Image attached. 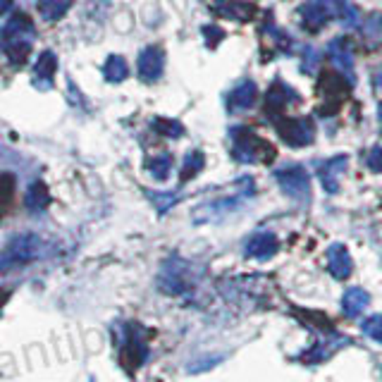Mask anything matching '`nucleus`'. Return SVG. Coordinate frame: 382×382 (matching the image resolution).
<instances>
[{"label": "nucleus", "mask_w": 382, "mask_h": 382, "mask_svg": "<svg viewBox=\"0 0 382 382\" xmlns=\"http://www.w3.org/2000/svg\"><path fill=\"white\" fill-rule=\"evenodd\" d=\"M275 182L292 199L306 201L308 194H311V179H308V172L301 165H289V168L275 170Z\"/></svg>", "instance_id": "obj_1"}, {"label": "nucleus", "mask_w": 382, "mask_h": 382, "mask_svg": "<svg viewBox=\"0 0 382 382\" xmlns=\"http://www.w3.org/2000/svg\"><path fill=\"white\" fill-rule=\"evenodd\" d=\"M277 134H280V139L287 143L289 148L311 146L313 137H316L311 122H308V120H299V117H294V120L277 122Z\"/></svg>", "instance_id": "obj_2"}, {"label": "nucleus", "mask_w": 382, "mask_h": 382, "mask_svg": "<svg viewBox=\"0 0 382 382\" xmlns=\"http://www.w3.org/2000/svg\"><path fill=\"white\" fill-rule=\"evenodd\" d=\"M328 55L332 65L337 67V74L347 79V84H356V72H354V50H351L349 41L344 36H337L328 43Z\"/></svg>", "instance_id": "obj_3"}, {"label": "nucleus", "mask_w": 382, "mask_h": 382, "mask_svg": "<svg viewBox=\"0 0 382 382\" xmlns=\"http://www.w3.org/2000/svg\"><path fill=\"white\" fill-rule=\"evenodd\" d=\"M232 137H234V148H232V153H234V158L241 160V163H256V160L261 158V151L268 146L265 141H261V139H258L254 132H249V129H237V132H232Z\"/></svg>", "instance_id": "obj_4"}, {"label": "nucleus", "mask_w": 382, "mask_h": 382, "mask_svg": "<svg viewBox=\"0 0 382 382\" xmlns=\"http://www.w3.org/2000/svg\"><path fill=\"white\" fill-rule=\"evenodd\" d=\"M163 65H165V55L158 46H148L146 50H141L139 55V77L143 81H156L163 74Z\"/></svg>", "instance_id": "obj_5"}, {"label": "nucleus", "mask_w": 382, "mask_h": 382, "mask_svg": "<svg viewBox=\"0 0 382 382\" xmlns=\"http://www.w3.org/2000/svg\"><path fill=\"white\" fill-rule=\"evenodd\" d=\"M347 163H349L347 156H337V158H330L328 163L320 165L318 177H320V184H323L325 191H330V194L337 191L339 179H342V174L347 172Z\"/></svg>", "instance_id": "obj_6"}, {"label": "nucleus", "mask_w": 382, "mask_h": 382, "mask_svg": "<svg viewBox=\"0 0 382 382\" xmlns=\"http://www.w3.org/2000/svg\"><path fill=\"white\" fill-rule=\"evenodd\" d=\"M256 98H258V86L251 79H246V81H241L234 91H232L230 101L227 103H230L232 112H239V110H249V108H254Z\"/></svg>", "instance_id": "obj_7"}, {"label": "nucleus", "mask_w": 382, "mask_h": 382, "mask_svg": "<svg viewBox=\"0 0 382 382\" xmlns=\"http://www.w3.org/2000/svg\"><path fill=\"white\" fill-rule=\"evenodd\" d=\"M275 251H277V239L270 232H261V234H256L254 239L246 244V256L258 258V261H265V258H270Z\"/></svg>", "instance_id": "obj_8"}, {"label": "nucleus", "mask_w": 382, "mask_h": 382, "mask_svg": "<svg viewBox=\"0 0 382 382\" xmlns=\"http://www.w3.org/2000/svg\"><path fill=\"white\" fill-rule=\"evenodd\" d=\"M328 265H330V272H332L337 280H344V277L351 275V258L347 254L344 246H330L328 251Z\"/></svg>", "instance_id": "obj_9"}, {"label": "nucleus", "mask_w": 382, "mask_h": 382, "mask_svg": "<svg viewBox=\"0 0 382 382\" xmlns=\"http://www.w3.org/2000/svg\"><path fill=\"white\" fill-rule=\"evenodd\" d=\"M215 10H218V14L230 19H244L246 22V19L254 17V8L249 3H241V0H218Z\"/></svg>", "instance_id": "obj_10"}, {"label": "nucleus", "mask_w": 382, "mask_h": 382, "mask_svg": "<svg viewBox=\"0 0 382 382\" xmlns=\"http://www.w3.org/2000/svg\"><path fill=\"white\" fill-rule=\"evenodd\" d=\"M361 36H363L368 48H380L382 46V14H370L361 24Z\"/></svg>", "instance_id": "obj_11"}, {"label": "nucleus", "mask_w": 382, "mask_h": 382, "mask_svg": "<svg viewBox=\"0 0 382 382\" xmlns=\"http://www.w3.org/2000/svg\"><path fill=\"white\" fill-rule=\"evenodd\" d=\"M299 14H301V22L306 24L308 29H320L328 24L330 14L325 12L323 8H320L318 3H313V0H308L306 5H301V10H299Z\"/></svg>", "instance_id": "obj_12"}, {"label": "nucleus", "mask_w": 382, "mask_h": 382, "mask_svg": "<svg viewBox=\"0 0 382 382\" xmlns=\"http://www.w3.org/2000/svg\"><path fill=\"white\" fill-rule=\"evenodd\" d=\"M287 101H296V94H294V91L289 89L287 84L275 81V84H272V89L268 91V96H265L268 110H280V108H285Z\"/></svg>", "instance_id": "obj_13"}, {"label": "nucleus", "mask_w": 382, "mask_h": 382, "mask_svg": "<svg viewBox=\"0 0 382 382\" xmlns=\"http://www.w3.org/2000/svg\"><path fill=\"white\" fill-rule=\"evenodd\" d=\"M127 74H129L127 63H125V58H120V55H110V58L105 60V65H103V77H105L108 81H112V84L125 81Z\"/></svg>", "instance_id": "obj_14"}, {"label": "nucleus", "mask_w": 382, "mask_h": 382, "mask_svg": "<svg viewBox=\"0 0 382 382\" xmlns=\"http://www.w3.org/2000/svg\"><path fill=\"white\" fill-rule=\"evenodd\" d=\"M3 32H5L8 39H22L24 41V34H27L29 39L34 36V24H32V19L24 17V14H14Z\"/></svg>", "instance_id": "obj_15"}, {"label": "nucleus", "mask_w": 382, "mask_h": 382, "mask_svg": "<svg viewBox=\"0 0 382 382\" xmlns=\"http://www.w3.org/2000/svg\"><path fill=\"white\" fill-rule=\"evenodd\" d=\"M72 0H39V12L46 22H55L70 10Z\"/></svg>", "instance_id": "obj_16"}, {"label": "nucleus", "mask_w": 382, "mask_h": 382, "mask_svg": "<svg viewBox=\"0 0 382 382\" xmlns=\"http://www.w3.org/2000/svg\"><path fill=\"white\" fill-rule=\"evenodd\" d=\"M146 168L158 182H165L170 177V172H172V158H170V153H160V156L148 160Z\"/></svg>", "instance_id": "obj_17"}, {"label": "nucleus", "mask_w": 382, "mask_h": 382, "mask_svg": "<svg viewBox=\"0 0 382 382\" xmlns=\"http://www.w3.org/2000/svg\"><path fill=\"white\" fill-rule=\"evenodd\" d=\"M48 201H50V194H48V189H46L43 182H34L32 187H29V191H27L29 210H43L46 205H48Z\"/></svg>", "instance_id": "obj_18"}, {"label": "nucleus", "mask_w": 382, "mask_h": 382, "mask_svg": "<svg viewBox=\"0 0 382 382\" xmlns=\"http://www.w3.org/2000/svg\"><path fill=\"white\" fill-rule=\"evenodd\" d=\"M29 41H22V39H10L8 46H5V55L12 65H22L24 60L29 58Z\"/></svg>", "instance_id": "obj_19"}, {"label": "nucleus", "mask_w": 382, "mask_h": 382, "mask_svg": "<svg viewBox=\"0 0 382 382\" xmlns=\"http://www.w3.org/2000/svg\"><path fill=\"white\" fill-rule=\"evenodd\" d=\"M344 311L349 313V316H356V313H361L365 306H368V294L363 292V289H349L347 294H344Z\"/></svg>", "instance_id": "obj_20"}, {"label": "nucleus", "mask_w": 382, "mask_h": 382, "mask_svg": "<svg viewBox=\"0 0 382 382\" xmlns=\"http://www.w3.org/2000/svg\"><path fill=\"white\" fill-rule=\"evenodd\" d=\"M36 77H43L46 81L53 79L55 70H58V58H55V53H50V50H43L41 53V58L36 60Z\"/></svg>", "instance_id": "obj_21"}, {"label": "nucleus", "mask_w": 382, "mask_h": 382, "mask_svg": "<svg viewBox=\"0 0 382 382\" xmlns=\"http://www.w3.org/2000/svg\"><path fill=\"white\" fill-rule=\"evenodd\" d=\"M205 165V158L201 151H191L187 153V158H184V165H182V182H187V179L196 177V174L203 170Z\"/></svg>", "instance_id": "obj_22"}, {"label": "nucleus", "mask_w": 382, "mask_h": 382, "mask_svg": "<svg viewBox=\"0 0 382 382\" xmlns=\"http://www.w3.org/2000/svg\"><path fill=\"white\" fill-rule=\"evenodd\" d=\"M153 129L160 134H165V137L170 139H177L184 134V127L179 125L177 120H165V117H158V120H153Z\"/></svg>", "instance_id": "obj_23"}, {"label": "nucleus", "mask_w": 382, "mask_h": 382, "mask_svg": "<svg viewBox=\"0 0 382 382\" xmlns=\"http://www.w3.org/2000/svg\"><path fill=\"white\" fill-rule=\"evenodd\" d=\"M318 65H320L318 48H313V46H306V48L301 50V70L306 72V74H313V72H318Z\"/></svg>", "instance_id": "obj_24"}, {"label": "nucleus", "mask_w": 382, "mask_h": 382, "mask_svg": "<svg viewBox=\"0 0 382 382\" xmlns=\"http://www.w3.org/2000/svg\"><path fill=\"white\" fill-rule=\"evenodd\" d=\"M313 3H318L320 8H323L325 12L330 14V19H332V17L339 19V14H342V8H344V3H347V0H313Z\"/></svg>", "instance_id": "obj_25"}, {"label": "nucleus", "mask_w": 382, "mask_h": 382, "mask_svg": "<svg viewBox=\"0 0 382 382\" xmlns=\"http://www.w3.org/2000/svg\"><path fill=\"white\" fill-rule=\"evenodd\" d=\"M339 22H342L344 27H356V22H359V10H356L351 3H344L342 14H339Z\"/></svg>", "instance_id": "obj_26"}, {"label": "nucleus", "mask_w": 382, "mask_h": 382, "mask_svg": "<svg viewBox=\"0 0 382 382\" xmlns=\"http://www.w3.org/2000/svg\"><path fill=\"white\" fill-rule=\"evenodd\" d=\"M365 165H368L373 172H382V146H373L368 151V158H365Z\"/></svg>", "instance_id": "obj_27"}, {"label": "nucleus", "mask_w": 382, "mask_h": 382, "mask_svg": "<svg viewBox=\"0 0 382 382\" xmlns=\"http://www.w3.org/2000/svg\"><path fill=\"white\" fill-rule=\"evenodd\" d=\"M203 36L208 39V46H210V48H213V46L218 43L220 39H223V32H220L218 27H205V29H203Z\"/></svg>", "instance_id": "obj_28"}, {"label": "nucleus", "mask_w": 382, "mask_h": 382, "mask_svg": "<svg viewBox=\"0 0 382 382\" xmlns=\"http://www.w3.org/2000/svg\"><path fill=\"white\" fill-rule=\"evenodd\" d=\"M10 8H12V0H0V14H5Z\"/></svg>", "instance_id": "obj_29"}, {"label": "nucleus", "mask_w": 382, "mask_h": 382, "mask_svg": "<svg viewBox=\"0 0 382 382\" xmlns=\"http://www.w3.org/2000/svg\"><path fill=\"white\" fill-rule=\"evenodd\" d=\"M375 84H378V86H380V89H382V70L378 72V77H375Z\"/></svg>", "instance_id": "obj_30"}, {"label": "nucleus", "mask_w": 382, "mask_h": 382, "mask_svg": "<svg viewBox=\"0 0 382 382\" xmlns=\"http://www.w3.org/2000/svg\"><path fill=\"white\" fill-rule=\"evenodd\" d=\"M378 117H380V129H382V103L378 105Z\"/></svg>", "instance_id": "obj_31"}]
</instances>
